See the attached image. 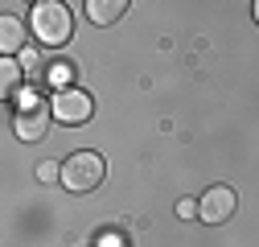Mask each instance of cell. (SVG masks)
<instances>
[{"instance_id":"cell-6","label":"cell","mask_w":259,"mask_h":247,"mask_svg":"<svg viewBox=\"0 0 259 247\" xmlns=\"http://www.w3.org/2000/svg\"><path fill=\"white\" fill-rule=\"evenodd\" d=\"M0 50H5V58H21L25 54V25L13 13L0 17Z\"/></svg>"},{"instance_id":"cell-1","label":"cell","mask_w":259,"mask_h":247,"mask_svg":"<svg viewBox=\"0 0 259 247\" xmlns=\"http://www.w3.org/2000/svg\"><path fill=\"white\" fill-rule=\"evenodd\" d=\"M107 177V165L99 152H91V148H78L74 157L62 161V185H66L70 194H91V190H99Z\"/></svg>"},{"instance_id":"cell-3","label":"cell","mask_w":259,"mask_h":247,"mask_svg":"<svg viewBox=\"0 0 259 247\" xmlns=\"http://www.w3.org/2000/svg\"><path fill=\"white\" fill-rule=\"evenodd\" d=\"M50 107H54L58 124H70V128H78V124H87V119L95 115V99L87 95V91H78V87H70V91H58Z\"/></svg>"},{"instance_id":"cell-2","label":"cell","mask_w":259,"mask_h":247,"mask_svg":"<svg viewBox=\"0 0 259 247\" xmlns=\"http://www.w3.org/2000/svg\"><path fill=\"white\" fill-rule=\"evenodd\" d=\"M33 33L41 46H66L74 33V17L62 0H41L33 5Z\"/></svg>"},{"instance_id":"cell-12","label":"cell","mask_w":259,"mask_h":247,"mask_svg":"<svg viewBox=\"0 0 259 247\" xmlns=\"http://www.w3.org/2000/svg\"><path fill=\"white\" fill-rule=\"evenodd\" d=\"M251 17H255V25H259V0H255V5H251Z\"/></svg>"},{"instance_id":"cell-11","label":"cell","mask_w":259,"mask_h":247,"mask_svg":"<svg viewBox=\"0 0 259 247\" xmlns=\"http://www.w3.org/2000/svg\"><path fill=\"white\" fill-rule=\"evenodd\" d=\"M177 219H198V202H193V198H181V202H177Z\"/></svg>"},{"instance_id":"cell-7","label":"cell","mask_w":259,"mask_h":247,"mask_svg":"<svg viewBox=\"0 0 259 247\" xmlns=\"http://www.w3.org/2000/svg\"><path fill=\"white\" fill-rule=\"evenodd\" d=\"M127 13V0H87V21L91 25H115Z\"/></svg>"},{"instance_id":"cell-8","label":"cell","mask_w":259,"mask_h":247,"mask_svg":"<svg viewBox=\"0 0 259 247\" xmlns=\"http://www.w3.org/2000/svg\"><path fill=\"white\" fill-rule=\"evenodd\" d=\"M21 74H25L21 58H5V62H0V87H5V95H13V91H17Z\"/></svg>"},{"instance_id":"cell-9","label":"cell","mask_w":259,"mask_h":247,"mask_svg":"<svg viewBox=\"0 0 259 247\" xmlns=\"http://www.w3.org/2000/svg\"><path fill=\"white\" fill-rule=\"evenodd\" d=\"M70 74H74L70 62H54V66L46 70V83H54L58 91H70V87H66V83H70Z\"/></svg>"},{"instance_id":"cell-5","label":"cell","mask_w":259,"mask_h":247,"mask_svg":"<svg viewBox=\"0 0 259 247\" xmlns=\"http://www.w3.org/2000/svg\"><path fill=\"white\" fill-rule=\"evenodd\" d=\"M235 206H239V198H235L231 185H214V190L198 202V219L210 223V227H218V223H226L235 214Z\"/></svg>"},{"instance_id":"cell-4","label":"cell","mask_w":259,"mask_h":247,"mask_svg":"<svg viewBox=\"0 0 259 247\" xmlns=\"http://www.w3.org/2000/svg\"><path fill=\"white\" fill-rule=\"evenodd\" d=\"M50 124H54V107L29 103V107H21V111H17L13 128H17V140H25V144H37V140H46Z\"/></svg>"},{"instance_id":"cell-10","label":"cell","mask_w":259,"mask_h":247,"mask_svg":"<svg viewBox=\"0 0 259 247\" xmlns=\"http://www.w3.org/2000/svg\"><path fill=\"white\" fill-rule=\"evenodd\" d=\"M37 181H46V185H50V181H62V165H58V161H41V165H37Z\"/></svg>"}]
</instances>
